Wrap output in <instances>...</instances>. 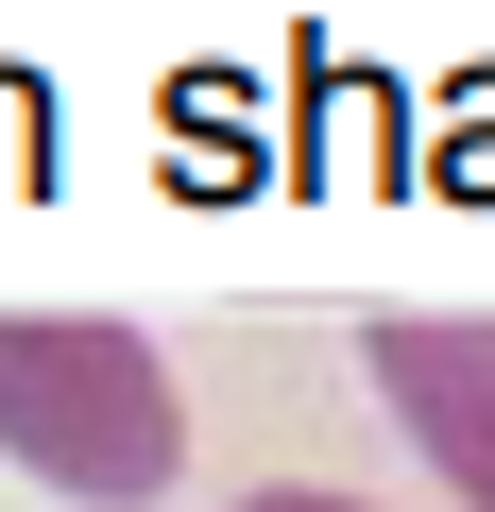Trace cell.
<instances>
[{"instance_id": "6da1fadb", "label": "cell", "mask_w": 495, "mask_h": 512, "mask_svg": "<svg viewBox=\"0 0 495 512\" xmlns=\"http://www.w3.org/2000/svg\"><path fill=\"white\" fill-rule=\"evenodd\" d=\"M0 461L69 512H154L188 478V393L103 308H0Z\"/></svg>"}, {"instance_id": "7a4b0ae2", "label": "cell", "mask_w": 495, "mask_h": 512, "mask_svg": "<svg viewBox=\"0 0 495 512\" xmlns=\"http://www.w3.org/2000/svg\"><path fill=\"white\" fill-rule=\"evenodd\" d=\"M359 376L427 444V478L495 512V308H359Z\"/></svg>"}, {"instance_id": "3957f363", "label": "cell", "mask_w": 495, "mask_h": 512, "mask_svg": "<svg viewBox=\"0 0 495 512\" xmlns=\"http://www.w3.org/2000/svg\"><path fill=\"white\" fill-rule=\"evenodd\" d=\"M239 512H376V495H325V478H274V495H239Z\"/></svg>"}]
</instances>
